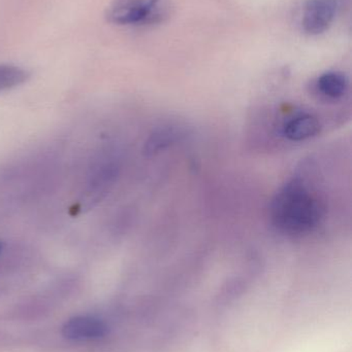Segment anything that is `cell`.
<instances>
[{"mask_svg": "<svg viewBox=\"0 0 352 352\" xmlns=\"http://www.w3.org/2000/svg\"><path fill=\"white\" fill-rule=\"evenodd\" d=\"M326 215V204L304 180L287 182L273 198L270 219L273 227L289 236H302L315 230Z\"/></svg>", "mask_w": 352, "mask_h": 352, "instance_id": "6da1fadb", "label": "cell"}, {"mask_svg": "<svg viewBox=\"0 0 352 352\" xmlns=\"http://www.w3.org/2000/svg\"><path fill=\"white\" fill-rule=\"evenodd\" d=\"M163 0H113L107 10V20L117 25L148 24L163 16Z\"/></svg>", "mask_w": 352, "mask_h": 352, "instance_id": "7a4b0ae2", "label": "cell"}, {"mask_svg": "<svg viewBox=\"0 0 352 352\" xmlns=\"http://www.w3.org/2000/svg\"><path fill=\"white\" fill-rule=\"evenodd\" d=\"M337 6V0H307L302 19L304 30L310 35L328 30L336 16Z\"/></svg>", "mask_w": 352, "mask_h": 352, "instance_id": "3957f363", "label": "cell"}, {"mask_svg": "<svg viewBox=\"0 0 352 352\" xmlns=\"http://www.w3.org/2000/svg\"><path fill=\"white\" fill-rule=\"evenodd\" d=\"M109 327L105 320L95 316H79L70 318L62 327V335L68 340H99L107 334Z\"/></svg>", "mask_w": 352, "mask_h": 352, "instance_id": "277c9868", "label": "cell"}, {"mask_svg": "<svg viewBox=\"0 0 352 352\" xmlns=\"http://www.w3.org/2000/svg\"><path fill=\"white\" fill-rule=\"evenodd\" d=\"M185 128L180 125L169 124L157 128L145 142V156H156L159 153L179 142L182 138H185Z\"/></svg>", "mask_w": 352, "mask_h": 352, "instance_id": "5b68a950", "label": "cell"}, {"mask_svg": "<svg viewBox=\"0 0 352 352\" xmlns=\"http://www.w3.org/2000/svg\"><path fill=\"white\" fill-rule=\"evenodd\" d=\"M322 129L318 118L309 113H300L287 120L282 126V134L291 142H304L318 135Z\"/></svg>", "mask_w": 352, "mask_h": 352, "instance_id": "8992f818", "label": "cell"}, {"mask_svg": "<svg viewBox=\"0 0 352 352\" xmlns=\"http://www.w3.org/2000/svg\"><path fill=\"white\" fill-rule=\"evenodd\" d=\"M349 85V78L342 72H329L318 78L316 88L327 98L339 99L346 94Z\"/></svg>", "mask_w": 352, "mask_h": 352, "instance_id": "52a82bcc", "label": "cell"}, {"mask_svg": "<svg viewBox=\"0 0 352 352\" xmlns=\"http://www.w3.org/2000/svg\"><path fill=\"white\" fill-rule=\"evenodd\" d=\"M28 72L18 66L0 64V91L8 90L24 84Z\"/></svg>", "mask_w": 352, "mask_h": 352, "instance_id": "ba28073f", "label": "cell"}, {"mask_svg": "<svg viewBox=\"0 0 352 352\" xmlns=\"http://www.w3.org/2000/svg\"><path fill=\"white\" fill-rule=\"evenodd\" d=\"M2 248H3V244L0 242V254H1Z\"/></svg>", "mask_w": 352, "mask_h": 352, "instance_id": "9c48e42d", "label": "cell"}]
</instances>
